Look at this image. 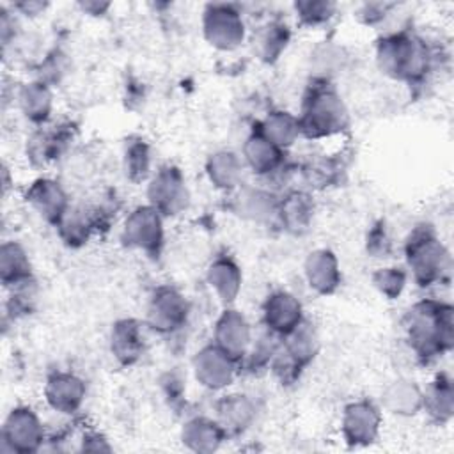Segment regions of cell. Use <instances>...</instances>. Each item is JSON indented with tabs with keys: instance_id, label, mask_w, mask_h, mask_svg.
<instances>
[{
	"instance_id": "6da1fadb",
	"label": "cell",
	"mask_w": 454,
	"mask_h": 454,
	"mask_svg": "<svg viewBox=\"0 0 454 454\" xmlns=\"http://www.w3.org/2000/svg\"><path fill=\"white\" fill-rule=\"evenodd\" d=\"M406 333L420 358H434L452 348V307L433 300L415 303L406 314Z\"/></svg>"
},
{
	"instance_id": "7a4b0ae2",
	"label": "cell",
	"mask_w": 454,
	"mask_h": 454,
	"mask_svg": "<svg viewBox=\"0 0 454 454\" xmlns=\"http://www.w3.org/2000/svg\"><path fill=\"white\" fill-rule=\"evenodd\" d=\"M376 59L383 73L404 82L420 80L431 64L427 44L410 32H395L383 37L378 43Z\"/></svg>"
},
{
	"instance_id": "3957f363",
	"label": "cell",
	"mask_w": 454,
	"mask_h": 454,
	"mask_svg": "<svg viewBox=\"0 0 454 454\" xmlns=\"http://www.w3.org/2000/svg\"><path fill=\"white\" fill-rule=\"evenodd\" d=\"M298 122L301 133L310 138L330 137L348 126V110L335 89L326 80H319L309 87Z\"/></svg>"
},
{
	"instance_id": "277c9868",
	"label": "cell",
	"mask_w": 454,
	"mask_h": 454,
	"mask_svg": "<svg viewBox=\"0 0 454 454\" xmlns=\"http://www.w3.org/2000/svg\"><path fill=\"white\" fill-rule=\"evenodd\" d=\"M406 261L419 286L442 284L450 275V255L427 223L415 227L404 245Z\"/></svg>"
},
{
	"instance_id": "5b68a950",
	"label": "cell",
	"mask_w": 454,
	"mask_h": 454,
	"mask_svg": "<svg viewBox=\"0 0 454 454\" xmlns=\"http://www.w3.org/2000/svg\"><path fill=\"white\" fill-rule=\"evenodd\" d=\"M206 41L223 51L238 48L245 39V21L232 4H209L202 16Z\"/></svg>"
},
{
	"instance_id": "8992f818",
	"label": "cell",
	"mask_w": 454,
	"mask_h": 454,
	"mask_svg": "<svg viewBox=\"0 0 454 454\" xmlns=\"http://www.w3.org/2000/svg\"><path fill=\"white\" fill-rule=\"evenodd\" d=\"M149 206L161 216H174L188 204V190L183 174L176 167H161L147 186Z\"/></svg>"
},
{
	"instance_id": "52a82bcc",
	"label": "cell",
	"mask_w": 454,
	"mask_h": 454,
	"mask_svg": "<svg viewBox=\"0 0 454 454\" xmlns=\"http://www.w3.org/2000/svg\"><path fill=\"white\" fill-rule=\"evenodd\" d=\"M122 239L129 247L140 248L147 254H158L163 243L161 215L153 206H140L133 209L124 222Z\"/></svg>"
},
{
	"instance_id": "ba28073f",
	"label": "cell",
	"mask_w": 454,
	"mask_h": 454,
	"mask_svg": "<svg viewBox=\"0 0 454 454\" xmlns=\"http://www.w3.org/2000/svg\"><path fill=\"white\" fill-rule=\"evenodd\" d=\"M188 316V305L183 294L170 287H158L147 307V325L160 333H172L179 330Z\"/></svg>"
},
{
	"instance_id": "9c48e42d",
	"label": "cell",
	"mask_w": 454,
	"mask_h": 454,
	"mask_svg": "<svg viewBox=\"0 0 454 454\" xmlns=\"http://www.w3.org/2000/svg\"><path fill=\"white\" fill-rule=\"evenodd\" d=\"M236 369L238 360L216 344L202 348L193 358V372L197 381L211 390H220L231 385L236 376Z\"/></svg>"
},
{
	"instance_id": "30bf717a",
	"label": "cell",
	"mask_w": 454,
	"mask_h": 454,
	"mask_svg": "<svg viewBox=\"0 0 454 454\" xmlns=\"http://www.w3.org/2000/svg\"><path fill=\"white\" fill-rule=\"evenodd\" d=\"M2 438L11 450L32 452L44 440V429L39 417L27 406L14 408L4 422Z\"/></svg>"
},
{
	"instance_id": "8fae6325",
	"label": "cell",
	"mask_w": 454,
	"mask_h": 454,
	"mask_svg": "<svg viewBox=\"0 0 454 454\" xmlns=\"http://www.w3.org/2000/svg\"><path fill=\"white\" fill-rule=\"evenodd\" d=\"M380 424L381 415L378 408L369 401H356L344 410L342 433L349 443L367 445L378 436Z\"/></svg>"
},
{
	"instance_id": "7c38bea8",
	"label": "cell",
	"mask_w": 454,
	"mask_h": 454,
	"mask_svg": "<svg viewBox=\"0 0 454 454\" xmlns=\"http://www.w3.org/2000/svg\"><path fill=\"white\" fill-rule=\"evenodd\" d=\"M27 202L50 223L59 225L64 215L69 211V202L60 183L41 177L27 190Z\"/></svg>"
},
{
	"instance_id": "4fadbf2b",
	"label": "cell",
	"mask_w": 454,
	"mask_h": 454,
	"mask_svg": "<svg viewBox=\"0 0 454 454\" xmlns=\"http://www.w3.org/2000/svg\"><path fill=\"white\" fill-rule=\"evenodd\" d=\"M262 316L273 335L286 337L301 323V305L291 293L277 291L266 298Z\"/></svg>"
},
{
	"instance_id": "5bb4252c",
	"label": "cell",
	"mask_w": 454,
	"mask_h": 454,
	"mask_svg": "<svg viewBox=\"0 0 454 454\" xmlns=\"http://www.w3.org/2000/svg\"><path fill=\"white\" fill-rule=\"evenodd\" d=\"M250 340L252 332L247 319L238 310H223L215 325V344L239 362L247 355Z\"/></svg>"
},
{
	"instance_id": "9a60e30c",
	"label": "cell",
	"mask_w": 454,
	"mask_h": 454,
	"mask_svg": "<svg viewBox=\"0 0 454 454\" xmlns=\"http://www.w3.org/2000/svg\"><path fill=\"white\" fill-rule=\"evenodd\" d=\"M48 404L60 413H74L85 399V385L73 372H53L44 387Z\"/></svg>"
},
{
	"instance_id": "2e32d148",
	"label": "cell",
	"mask_w": 454,
	"mask_h": 454,
	"mask_svg": "<svg viewBox=\"0 0 454 454\" xmlns=\"http://www.w3.org/2000/svg\"><path fill=\"white\" fill-rule=\"evenodd\" d=\"M305 277L310 289L319 294H332L340 284V270L335 254L326 248L310 252L305 261Z\"/></svg>"
},
{
	"instance_id": "e0dca14e",
	"label": "cell",
	"mask_w": 454,
	"mask_h": 454,
	"mask_svg": "<svg viewBox=\"0 0 454 454\" xmlns=\"http://www.w3.org/2000/svg\"><path fill=\"white\" fill-rule=\"evenodd\" d=\"M110 349L121 364L124 365L135 364L144 353V333L140 330L138 321L135 319L117 321L112 326Z\"/></svg>"
},
{
	"instance_id": "ac0fdd59",
	"label": "cell",
	"mask_w": 454,
	"mask_h": 454,
	"mask_svg": "<svg viewBox=\"0 0 454 454\" xmlns=\"http://www.w3.org/2000/svg\"><path fill=\"white\" fill-rule=\"evenodd\" d=\"M0 278L4 286L16 287L30 282L32 268L25 248L16 241H7L0 248Z\"/></svg>"
},
{
	"instance_id": "d6986e66",
	"label": "cell",
	"mask_w": 454,
	"mask_h": 454,
	"mask_svg": "<svg viewBox=\"0 0 454 454\" xmlns=\"http://www.w3.org/2000/svg\"><path fill=\"white\" fill-rule=\"evenodd\" d=\"M243 156L247 165L257 172V174H270L277 170V167L282 161V149L275 145L271 140H268L259 131L252 133L245 145H243Z\"/></svg>"
},
{
	"instance_id": "ffe728a7",
	"label": "cell",
	"mask_w": 454,
	"mask_h": 454,
	"mask_svg": "<svg viewBox=\"0 0 454 454\" xmlns=\"http://www.w3.org/2000/svg\"><path fill=\"white\" fill-rule=\"evenodd\" d=\"M207 282L216 296L223 303H229L241 289V271L232 259L218 257L207 268Z\"/></svg>"
},
{
	"instance_id": "44dd1931",
	"label": "cell",
	"mask_w": 454,
	"mask_h": 454,
	"mask_svg": "<svg viewBox=\"0 0 454 454\" xmlns=\"http://www.w3.org/2000/svg\"><path fill=\"white\" fill-rule=\"evenodd\" d=\"M381 401L395 415H415L422 410V390L415 381L397 380L385 388Z\"/></svg>"
},
{
	"instance_id": "7402d4cb",
	"label": "cell",
	"mask_w": 454,
	"mask_h": 454,
	"mask_svg": "<svg viewBox=\"0 0 454 454\" xmlns=\"http://www.w3.org/2000/svg\"><path fill=\"white\" fill-rule=\"evenodd\" d=\"M216 411H218L216 422L220 424L223 433H241L252 422L255 410L250 399H247V395L232 394V395H225L218 403Z\"/></svg>"
},
{
	"instance_id": "603a6c76",
	"label": "cell",
	"mask_w": 454,
	"mask_h": 454,
	"mask_svg": "<svg viewBox=\"0 0 454 454\" xmlns=\"http://www.w3.org/2000/svg\"><path fill=\"white\" fill-rule=\"evenodd\" d=\"M18 103L27 119L44 122L51 112V92L46 82L35 80L25 83L18 94Z\"/></svg>"
},
{
	"instance_id": "cb8c5ba5",
	"label": "cell",
	"mask_w": 454,
	"mask_h": 454,
	"mask_svg": "<svg viewBox=\"0 0 454 454\" xmlns=\"http://www.w3.org/2000/svg\"><path fill=\"white\" fill-rule=\"evenodd\" d=\"M314 213V204L310 197L303 192H293L278 202L277 216L291 232H301L309 227Z\"/></svg>"
},
{
	"instance_id": "d4e9b609",
	"label": "cell",
	"mask_w": 454,
	"mask_h": 454,
	"mask_svg": "<svg viewBox=\"0 0 454 454\" xmlns=\"http://www.w3.org/2000/svg\"><path fill=\"white\" fill-rule=\"evenodd\" d=\"M223 429L216 420L197 417L184 424L183 427V442L199 452H209L215 450L223 438Z\"/></svg>"
},
{
	"instance_id": "484cf974",
	"label": "cell",
	"mask_w": 454,
	"mask_h": 454,
	"mask_svg": "<svg viewBox=\"0 0 454 454\" xmlns=\"http://www.w3.org/2000/svg\"><path fill=\"white\" fill-rule=\"evenodd\" d=\"M261 135H264L268 140H271L280 149L291 145L301 133L298 117L291 115L289 112H270L266 119L261 122V128L257 129Z\"/></svg>"
},
{
	"instance_id": "4316f807",
	"label": "cell",
	"mask_w": 454,
	"mask_h": 454,
	"mask_svg": "<svg viewBox=\"0 0 454 454\" xmlns=\"http://www.w3.org/2000/svg\"><path fill=\"white\" fill-rule=\"evenodd\" d=\"M241 170H243L241 160L231 151H218L211 154L206 165L209 181L222 190L234 188L241 179Z\"/></svg>"
},
{
	"instance_id": "83f0119b",
	"label": "cell",
	"mask_w": 454,
	"mask_h": 454,
	"mask_svg": "<svg viewBox=\"0 0 454 454\" xmlns=\"http://www.w3.org/2000/svg\"><path fill=\"white\" fill-rule=\"evenodd\" d=\"M452 381L440 374L426 390H422V408L436 420L445 422L452 415Z\"/></svg>"
},
{
	"instance_id": "f1b7e54d",
	"label": "cell",
	"mask_w": 454,
	"mask_h": 454,
	"mask_svg": "<svg viewBox=\"0 0 454 454\" xmlns=\"http://www.w3.org/2000/svg\"><path fill=\"white\" fill-rule=\"evenodd\" d=\"M289 41V30L282 21H270L261 27L254 37V51L259 59L271 62L286 50Z\"/></svg>"
},
{
	"instance_id": "f546056e",
	"label": "cell",
	"mask_w": 454,
	"mask_h": 454,
	"mask_svg": "<svg viewBox=\"0 0 454 454\" xmlns=\"http://www.w3.org/2000/svg\"><path fill=\"white\" fill-rule=\"evenodd\" d=\"M67 135L64 129H39L28 142V154L32 160L39 163H46L55 160L66 147Z\"/></svg>"
},
{
	"instance_id": "4dcf8cb0",
	"label": "cell",
	"mask_w": 454,
	"mask_h": 454,
	"mask_svg": "<svg viewBox=\"0 0 454 454\" xmlns=\"http://www.w3.org/2000/svg\"><path fill=\"white\" fill-rule=\"evenodd\" d=\"M59 231L67 245H82L89 239L90 232L96 229V220L89 211L71 209L59 222Z\"/></svg>"
},
{
	"instance_id": "1f68e13d",
	"label": "cell",
	"mask_w": 454,
	"mask_h": 454,
	"mask_svg": "<svg viewBox=\"0 0 454 454\" xmlns=\"http://www.w3.org/2000/svg\"><path fill=\"white\" fill-rule=\"evenodd\" d=\"M271 199L270 193L261 190L245 192L239 195V211L254 220H268L277 215L278 209V204Z\"/></svg>"
},
{
	"instance_id": "d6a6232c",
	"label": "cell",
	"mask_w": 454,
	"mask_h": 454,
	"mask_svg": "<svg viewBox=\"0 0 454 454\" xmlns=\"http://www.w3.org/2000/svg\"><path fill=\"white\" fill-rule=\"evenodd\" d=\"M337 5L332 2H296L294 12L301 25L307 27H321L326 25L335 16Z\"/></svg>"
},
{
	"instance_id": "836d02e7",
	"label": "cell",
	"mask_w": 454,
	"mask_h": 454,
	"mask_svg": "<svg viewBox=\"0 0 454 454\" xmlns=\"http://www.w3.org/2000/svg\"><path fill=\"white\" fill-rule=\"evenodd\" d=\"M124 168H126V176L131 181H142L147 177L151 168V156L145 142L137 140L128 145L124 154Z\"/></svg>"
},
{
	"instance_id": "e575fe53",
	"label": "cell",
	"mask_w": 454,
	"mask_h": 454,
	"mask_svg": "<svg viewBox=\"0 0 454 454\" xmlns=\"http://www.w3.org/2000/svg\"><path fill=\"white\" fill-rule=\"evenodd\" d=\"M372 282L381 294H385L388 300H394L403 293V289L406 286V271L397 266L380 268L374 273Z\"/></svg>"
},
{
	"instance_id": "d590c367",
	"label": "cell",
	"mask_w": 454,
	"mask_h": 454,
	"mask_svg": "<svg viewBox=\"0 0 454 454\" xmlns=\"http://www.w3.org/2000/svg\"><path fill=\"white\" fill-rule=\"evenodd\" d=\"M367 252H371L374 257H388L390 254V238L387 234L385 223L380 222L374 225L367 236Z\"/></svg>"
},
{
	"instance_id": "8d00e7d4",
	"label": "cell",
	"mask_w": 454,
	"mask_h": 454,
	"mask_svg": "<svg viewBox=\"0 0 454 454\" xmlns=\"http://www.w3.org/2000/svg\"><path fill=\"white\" fill-rule=\"evenodd\" d=\"M392 7H394V4H385V2L383 4L381 2H378V4H364L360 7V11H358V16L362 18L364 23L372 25V23H378L381 18H385L387 12Z\"/></svg>"
},
{
	"instance_id": "74e56055",
	"label": "cell",
	"mask_w": 454,
	"mask_h": 454,
	"mask_svg": "<svg viewBox=\"0 0 454 454\" xmlns=\"http://www.w3.org/2000/svg\"><path fill=\"white\" fill-rule=\"evenodd\" d=\"M46 4L41 2H20L14 5V11H20L23 14H39L41 11H44Z\"/></svg>"
},
{
	"instance_id": "f35d334b",
	"label": "cell",
	"mask_w": 454,
	"mask_h": 454,
	"mask_svg": "<svg viewBox=\"0 0 454 454\" xmlns=\"http://www.w3.org/2000/svg\"><path fill=\"white\" fill-rule=\"evenodd\" d=\"M80 7L85 11V12H89V14H103L108 7H110V4H98V2H82L80 4Z\"/></svg>"
}]
</instances>
